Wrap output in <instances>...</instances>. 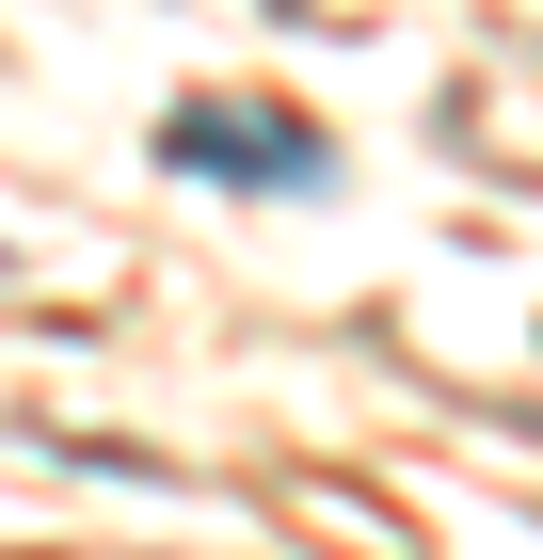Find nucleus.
Returning <instances> with one entry per match:
<instances>
[{
  "mask_svg": "<svg viewBox=\"0 0 543 560\" xmlns=\"http://www.w3.org/2000/svg\"><path fill=\"white\" fill-rule=\"evenodd\" d=\"M161 161L209 176V192H320V176H335L304 113H240V96H176V113H161Z\"/></svg>",
  "mask_w": 543,
  "mask_h": 560,
  "instance_id": "obj_1",
  "label": "nucleus"
}]
</instances>
